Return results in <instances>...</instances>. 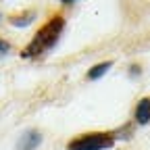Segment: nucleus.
Wrapping results in <instances>:
<instances>
[{
	"instance_id": "nucleus-1",
	"label": "nucleus",
	"mask_w": 150,
	"mask_h": 150,
	"mask_svg": "<svg viewBox=\"0 0 150 150\" xmlns=\"http://www.w3.org/2000/svg\"><path fill=\"white\" fill-rule=\"evenodd\" d=\"M63 31H65V17L56 13L33 33L31 42L21 50V56L23 59H38V56L46 54L48 50H52L59 44Z\"/></svg>"
},
{
	"instance_id": "nucleus-2",
	"label": "nucleus",
	"mask_w": 150,
	"mask_h": 150,
	"mask_svg": "<svg viewBox=\"0 0 150 150\" xmlns=\"http://www.w3.org/2000/svg\"><path fill=\"white\" fill-rule=\"evenodd\" d=\"M117 144L115 131H88L67 142V150H108Z\"/></svg>"
},
{
	"instance_id": "nucleus-3",
	"label": "nucleus",
	"mask_w": 150,
	"mask_h": 150,
	"mask_svg": "<svg viewBox=\"0 0 150 150\" xmlns=\"http://www.w3.org/2000/svg\"><path fill=\"white\" fill-rule=\"evenodd\" d=\"M42 144V134L38 129H29L19 138L17 142V150H35L38 146Z\"/></svg>"
},
{
	"instance_id": "nucleus-4",
	"label": "nucleus",
	"mask_w": 150,
	"mask_h": 150,
	"mask_svg": "<svg viewBox=\"0 0 150 150\" xmlns=\"http://www.w3.org/2000/svg\"><path fill=\"white\" fill-rule=\"evenodd\" d=\"M35 15H38V13H35L33 8H29V11H21V13L11 15V17H8V23H11L13 27H27V25L33 23Z\"/></svg>"
},
{
	"instance_id": "nucleus-5",
	"label": "nucleus",
	"mask_w": 150,
	"mask_h": 150,
	"mask_svg": "<svg viewBox=\"0 0 150 150\" xmlns=\"http://www.w3.org/2000/svg\"><path fill=\"white\" fill-rule=\"evenodd\" d=\"M134 119H136L138 125L150 123V96H146V98H142V100L138 102L136 112H134Z\"/></svg>"
},
{
	"instance_id": "nucleus-6",
	"label": "nucleus",
	"mask_w": 150,
	"mask_h": 150,
	"mask_svg": "<svg viewBox=\"0 0 150 150\" xmlns=\"http://www.w3.org/2000/svg\"><path fill=\"white\" fill-rule=\"evenodd\" d=\"M110 67H112V63H110V61L98 63V65H94V67L88 71V75H86V77H88L90 81H96V79H100V77H102V75H104V73H106Z\"/></svg>"
},
{
	"instance_id": "nucleus-7",
	"label": "nucleus",
	"mask_w": 150,
	"mask_h": 150,
	"mask_svg": "<svg viewBox=\"0 0 150 150\" xmlns=\"http://www.w3.org/2000/svg\"><path fill=\"white\" fill-rule=\"evenodd\" d=\"M11 44L6 42V40H2V38H0V59H2V56H8L11 54Z\"/></svg>"
},
{
	"instance_id": "nucleus-8",
	"label": "nucleus",
	"mask_w": 150,
	"mask_h": 150,
	"mask_svg": "<svg viewBox=\"0 0 150 150\" xmlns=\"http://www.w3.org/2000/svg\"><path fill=\"white\" fill-rule=\"evenodd\" d=\"M63 4H73V2H77V0H61Z\"/></svg>"
},
{
	"instance_id": "nucleus-9",
	"label": "nucleus",
	"mask_w": 150,
	"mask_h": 150,
	"mask_svg": "<svg viewBox=\"0 0 150 150\" xmlns=\"http://www.w3.org/2000/svg\"><path fill=\"white\" fill-rule=\"evenodd\" d=\"M0 23H2V15H0Z\"/></svg>"
}]
</instances>
